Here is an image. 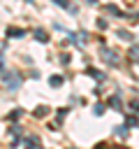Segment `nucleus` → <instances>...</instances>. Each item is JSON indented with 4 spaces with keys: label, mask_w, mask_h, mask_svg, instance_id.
Wrapping results in <instances>:
<instances>
[{
    "label": "nucleus",
    "mask_w": 139,
    "mask_h": 149,
    "mask_svg": "<svg viewBox=\"0 0 139 149\" xmlns=\"http://www.w3.org/2000/svg\"><path fill=\"white\" fill-rule=\"evenodd\" d=\"M2 84H5V91H16L21 86V77L16 72H9L7 65L2 68Z\"/></svg>",
    "instance_id": "nucleus-1"
},
{
    "label": "nucleus",
    "mask_w": 139,
    "mask_h": 149,
    "mask_svg": "<svg viewBox=\"0 0 139 149\" xmlns=\"http://www.w3.org/2000/svg\"><path fill=\"white\" fill-rule=\"evenodd\" d=\"M39 137H28V135H21V137H16L14 142H12V147H16V149H21V147H32V149H39Z\"/></svg>",
    "instance_id": "nucleus-2"
},
{
    "label": "nucleus",
    "mask_w": 139,
    "mask_h": 149,
    "mask_svg": "<svg viewBox=\"0 0 139 149\" xmlns=\"http://www.w3.org/2000/svg\"><path fill=\"white\" fill-rule=\"evenodd\" d=\"M109 65H120V56H116V51H111V49H107L104 44H102V54H100Z\"/></svg>",
    "instance_id": "nucleus-3"
},
{
    "label": "nucleus",
    "mask_w": 139,
    "mask_h": 149,
    "mask_svg": "<svg viewBox=\"0 0 139 149\" xmlns=\"http://www.w3.org/2000/svg\"><path fill=\"white\" fill-rule=\"evenodd\" d=\"M67 37H70L72 42H76L79 47H83V44L88 42V35H86V33H67Z\"/></svg>",
    "instance_id": "nucleus-4"
},
{
    "label": "nucleus",
    "mask_w": 139,
    "mask_h": 149,
    "mask_svg": "<svg viewBox=\"0 0 139 149\" xmlns=\"http://www.w3.org/2000/svg\"><path fill=\"white\" fill-rule=\"evenodd\" d=\"M5 35H9V37H23L25 30H23V28H14V26H9V28L5 30Z\"/></svg>",
    "instance_id": "nucleus-5"
},
{
    "label": "nucleus",
    "mask_w": 139,
    "mask_h": 149,
    "mask_svg": "<svg viewBox=\"0 0 139 149\" xmlns=\"http://www.w3.org/2000/svg\"><path fill=\"white\" fill-rule=\"evenodd\" d=\"M86 74L95 77L97 81H104V79H107V74H104V72H100V70H95V68H88V70H86Z\"/></svg>",
    "instance_id": "nucleus-6"
},
{
    "label": "nucleus",
    "mask_w": 139,
    "mask_h": 149,
    "mask_svg": "<svg viewBox=\"0 0 139 149\" xmlns=\"http://www.w3.org/2000/svg\"><path fill=\"white\" fill-rule=\"evenodd\" d=\"M109 107H114V109H123V100H120V95H111L109 98Z\"/></svg>",
    "instance_id": "nucleus-7"
},
{
    "label": "nucleus",
    "mask_w": 139,
    "mask_h": 149,
    "mask_svg": "<svg viewBox=\"0 0 139 149\" xmlns=\"http://www.w3.org/2000/svg\"><path fill=\"white\" fill-rule=\"evenodd\" d=\"M35 40H37V42H49V35H46V30L37 28V30H35Z\"/></svg>",
    "instance_id": "nucleus-8"
},
{
    "label": "nucleus",
    "mask_w": 139,
    "mask_h": 149,
    "mask_svg": "<svg viewBox=\"0 0 139 149\" xmlns=\"http://www.w3.org/2000/svg\"><path fill=\"white\" fill-rule=\"evenodd\" d=\"M116 35H118V40H125V42H132V40H134V35H132L130 30H118Z\"/></svg>",
    "instance_id": "nucleus-9"
},
{
    "label": "nucleus",
    "mask_w": 139,
    "mask_h": 149,
    "mask_svg": "<svg viewBox=\"0 0 139 149\" xmlns=\"http://www.w3.org/2000/svg\"><path fill=\"white\" fill-rule=\"evenodd\" d=\"M46 114H49V107H44V105L35 107V116H39V119H42V116H46Z\"/></svg>",
    "instance_id": "nucleus-10"
},
{
    "label": "nucleus",
    "mask_w": 139,
    "mask_h": 149,
    "mask_svg": "<svg viewBox=\"0 0 139 149\" xmlns=\"http://www.w3.org/2000/svg\"><path fill=\"white\" fill-rule=\"evenodd\" d=\"M53 2H56L58 7H65V9H70V12H76V7H72L67 0H53Z\"/></svg>",
    "instance_id": "nucleus-11"
},
{
    "label": "nucleus",
    "mask_w": 139,
    "mask_h": 149,
    "mask_svg": "<svg viewBox=\"0 0 139 149\" xmlns=\"http://www.w3.org/2000/svg\"><path fill=\"white\" fill-rule=\"evenodd\" d=\"M127 56H130V61H139V47H137V44H132V49H130V54H127Z\"/></svg>",
    "instance_id": "nucleus-12"
},
{
    "label": "nucleus",
    "mask_w": 139,
    "mask_h": 149,
    "mask_svg": "<svg viewBox=\"0 0 139 149\" xmlns=\"http://www.w3.org/2000/svg\"><path fill=\"white\" fill-rule=\"evenodd\" d=\"M49 84H51V86H60V84H63V77H60V74H53V77L49 79Z\"/></svg>",
    "instance_id": "nucleus-13"
},
{
    "label": "nucleus",
    "mask_w": 139,
    "mask_h": 149,
    "mask_svg": "<svg viewBox=\"0 0 139 149\" xmlns=\"http://www.w3.org/2000/svg\"><path fill=\"white\" fill-rule=\"evenodd\" d=\"M9 133H12L14 137H21V135H23V130H21V126H16V123H14L12 128H9Z\"/></svg>",
    "instance_id": "nucleus-14"
},
{
    "label": "nucleus",
    "mask_w": 139,
    "mask_h": 149,
    "mask_svg": "<svg viewBox=\"0 0 139 149\" xmlns=\"http://www.w3.org/2000/svg\"><path fill=\"white\" fill-rule=\"evenodd\" d=\"M104 109H107V107H104V102H97V105H95V116H102V114H104Z\"/></svg>",
    "instance_id": "nucleus-15"
},
{
    "label": "nucleus",
    "mask_w": 139,
    "mask_h": 149,
    "mask_svg": "<svg viewBox=\"0 0 139 149\" xmlns=\"http://www.w3.org/2000/svg\"><path fill=\"white\" fill-rule=\"evenodd\" d=\"M21 116H23V112H21V109H14V112L9 114V121H16V119H21Z\"/></svg>",
    "instance_id": "nucleus-16"
},
{
    "label": "nucleus",
    "mask_w": 139,
    "mask_h": 149,
    "mask_svg": "<svg viewBox=\"0 0 139 149\" xmlns=\"http://www.w3.org/2000/svg\"><path fill=\"white\" fill-rule=\"evenodd\" d=\"M125 126H127V123H125ZM125 126H118V128H116V135H118V137H127V130H125Z\"/></svg>",
    "instance_id": "nucleus-17"
},
{
    "label": "nucleus",
    "mask_w": 139,
    "mask_h": 149,
    "mask_svg": "<svg viewBox=\"0 0 139 149\" xmlns=\"http://www.w3.org/2000/svg\"><path fill=\"white\" fill-rule=\"evenodd\" d=\"M132 74L139 79V61H132Z\"/></svg>",
    "instance_id": "nucleus-18"
},
{
    "label": "nucleus",
    "mask_w": 139,
    "mask_h": 149,
    "mask_svg": "<svg viewBox=\"0 0 139 149\" xmlns=\"http://www.w3.org/2000/svg\"><path fill=\"white\" fill-rule=\"evenodd\" d=\"M125 123H127V126H137V123H139V119H137V116H127V119H125Z\"/></svg>",
    "instance_id": "nucleus-19"
},
{
    "label": "nucleus",
    "mask_w": 139,
    "mask_h": 149,
    "mask_svg": "<svg viewBox=\"0 0 139 149\" xmlns=\"http://www.w3.org/2000/svg\"><path fill=\"white\" fill-rule=\"evenodd\" d=\"M130 107H132V112L139 114V100H130Z\"/></svg>",
    "instance_id": "nucleus-20"
},
{
    "label": "nucleus",
    "mask_w": 139,
    "mask_h": 149,
    "mask_svg": "<svg viewBox=\"0 0 139 149\" xmlns=\"http://www.w3.org/2000/svg\"><path fill=\"white\" fill-rule=\"evenodd\" d=\"M97 28L104 30V28H107V21H104V19H97Z\"/></svg>",
    "instance_id": "nucleus-21"
},
{
    "label": "nucleus",
    "mask_w": 139,
    "mask_h": 149,
    "mask_svg": "<svg viewBox=\"0 0 139 149\" xmlns=\"http://www.w3.org/2000/svg\"><path fill=\"white\" fill-rule=\"evenodd\" d=\"M60 63H65V65H67V63H70V54H63V56H60Z\"/></svg>",
    "instance_id": "nucleus-22"
}]
</instances>
